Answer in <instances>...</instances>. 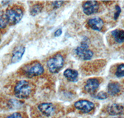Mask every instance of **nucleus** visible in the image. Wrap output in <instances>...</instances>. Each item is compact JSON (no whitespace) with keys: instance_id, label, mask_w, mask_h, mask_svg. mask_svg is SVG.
Returning a JSON list of instances; mask_svg holds the SVG:
<instances>
[{"instance_id":"nucleus-13","label":"nucleus","mask_w":124,"mask_h":118,"mask_svg":"<svg viewBox=\"0 0 124 118\" xmlns=\"http://www.w3.org/2000/svg\"><path fill=\"white\" fill-rule=\"evenodd\" d=\"M25 49L23 45H19L16 47L13 51V55L11 57V62L13 63H17L23 58L25 52Z\"/></svg>"},{"instance_id":"nucleus-1","label":"nucleus","mask_w":124,"mask_h":118,"mask_svg":"<svg viewBox=\"0 0 124 118\" xmlns=\"http://www.w3.org/2000/svg\"><path fill=\"white\" fill-rule=\"evenodd\" d=\"M32 92V85L27 80H20L14 89V95L19 99L28 98Z\"/></svg>"},{"instance_id":"nucleus-6","label":"nucleus","mask_w":124,"mask_h":118,"mask_svg":"<svg viewBox=\"0 0 124 118\" xmlns=\"http://www.w3.org/2000/svg\"><path fill=\"white\" fill-rule=\"evenodd\" d=\"M99 9V4L96 1H87L83 4V11L86 15L90 16L97 13Z\"/></svg>"},{"instance_id":"nucleus-5","label":"nucleus","mask_w":124,"mask_h":118,"mask_svg":"<svg viewBox=\"0 0 124 118\" xmlns=\"http://www.w3.org/2000/svg\"><path fill=\"white\" fill-rule=\"evenodd\" d=\"M23 71L24 74L29 77H34L42 75L44 72V68L40 62H35L24 67Z\"/></svg>"},{"instance_id":"nucleus-21","label":"nucleus","mask_w":124,"mask_h":118,"mask_svg":"<svg viewBox=\"0 0 124 118\" xmlns=\"http://www.w3.org/2000/svg\"><path fill=\"white\" fill-rule=\"evenodd\" d=\"M6 118H24V117H23V115L21 112H16L9 115Z\"/></svg>"},{"instance_id":"nucleus-8","label":"nucleus","mask_w":124,"mask_h":118,"mask_svg":"<svg viewBox=\"0 0 124 118\" xmlns=\"http://www.w3.org/2000/svg\"><path fill=\"white\" fill-rule=\"evenodd\" d=\"M99 85H100L99 80L97 78H92L88 79L86 81L84 89H85V92L87 93L93 94L97 91Z\"/></svg>"},{"instance_id":"nucleus-17","label":"nucleus","mask_w":124,"mask_h":118,"mask_svg":"<svg viewBox=\"0 0 124 118\" xmlns=\"http://www.w3.org/2000/svg\"><path fill=\"white\" fill-rule=\"evenodd\" d=\"M116 76L117 78H122L124 76V63H121L118 65L116 71Z\"/></svg>"},{"instance_id":"nucleus-12","label":"nucleus","mask_w":124,"mask_h":118,"mask_svg":"<svg viewBox=\"0 0 124 118\" xmlns=\"http://www.w3.org/2000/svg\"><path fill=\"white\" fill-rule=\"evenodd\" d=\"M122 91V86L118 82H110L107 85V93L110 96H114L120 94Z\"/></svg>"},{"instance_id":"nucleus-24","label":"nucleus","mask_w":124,"mask_h":118,"mask_svg":"<svg viewBox=\"0 0 124 118\" xmlns=\"http://www.w3.org/2000/svg\"><path fill=\"white\" fill-rule=\"evenodd\" d=\"M62 29H57L55 32V33H54V35H55V37H59L62 35Z\"/></svg>"},{"instance_id":"nucleus-20","label":"nucleus","mask_w":124,"mask_h":118,"mask_svg":"<svg viewBox=\"0 0 124 118\" xmlns=\"http://www.w3.org/2000/svg\"><path fill=\"white\" fill-rule=\"evenodd\" d=\"M108 97V95H107V93H106L104 92H101L99 93H97L96 96V98L98 99V100H106Z\"/></svg>"},{"instance_id":"nucleus-11","label":"nucleus","mask_w":124,"mask_h":118,"mask_svg":"<svg viewBox=\"0 0 124 118\" xmlns=\"http://www.w3.org/2000/svg\"><path fill=\"white\" fill-rule=\"evenodd\" d=\"M104 21L100 17H93L87 21V25L91 29L96 31H101L104 26Z\"/></svg>"},{"instance_id":"nucleus-19","label":"nucleus","mask_w":124,"mask_h":118,"mask_svg":"<svg viewBox=\"0 0 124 118\" xmlns=\"http://www.w3.org/2000/svg\"><path fill=\"white\" fill-rule=\"evenodd\" d=\"M22 102L21 101H17L15 100H11L9 102L10 104V107L11 108H17L18 107L21 106L22 104Z\"/></svg>"},{"instance_id":"nucleus-22","label":"nucleus","mask_w":124,"mask_h":118,"mask_svg":"<svg viewBox=\"0 0 124 118\" xmlns=\"http://www.w3.org/2000/svg\"><path fill=\"white\" fill-rule=\"evenodd\" d=\"M120 13H121V8L118 5H116V12L114 15V19L115 20H117L119 16H120Z\"/></svg>"},{"instance_id":"nucleus-16","label":"nucleus","mask_w":124,"mask_h":118,"mask_svg":"<svg viewBox=\"0 0 124 118\" xmlns=\"http://www.w3.org/2000/svg\"><path fill=\"white\" fill-rule=\"evenodd\" d=\"M43 6L42 4H36L33 5L31 7V9H30V14L32 16H35L37 15L39 13H41V11H42Z\"/></svg>"},{"instance_id":"nucleus-14","label":"nucleus","mask_w":124,"mask_h":118,"mask_svg":"<svg viewBox=\"0 0 124 118\" xmlns=\"http://www.w3.org/2000/svg\"><path fill=\"white\" fill-rule=\"evenodd\" d=\"M63 75L69 82H76L78 80V72L73 69L68 68L65 70Z\"/></svg>"},{"instance_id":"nucleus-15","label":"nucleus","mask_w":124,"mask_h":118,"mask_svg":"<svg viewBox=\"0 0 124 118\" xmlns=\"http://www.w3.org/2000/svg\"><path fill=\"white\" fill-rule=\"evenodd\" d=\"M111 34L117 44L124 43V30L117 29L112 31Z\"/></svg>"},{"instance_id":"nucleus-23","label":"nucleus","mask_w":124,"mask_h":118,"mask_svg":"<svg viewBox=\"0 0 124 118\" xmlns=\"http://www.w3.org/2000/svg\"><path fill=\"white\" fill-rule=\"evenodd\" d=\"M63 1H55L52 2V6L55 9L59 8L63 4Z\"/></svg>"},{"instance_id":"nucleus-25","label":"nucleus","mask_w":124,"mask_h":118,"mask_svg":"<svg viewBox=\"0 0 124 118\" xmlns=\"http://www.w3.org/2000/svg\"><path fill=\"white\" fill-rule=\"evenodd\" d=\"M122 118V117H118V118Z\"/></svg>"},{"instance_id":"nucleus-2","label":"nucleus","mask_w":124,"mask_h":118,"mask_svg":"<svg viewBox=\"0 0 124 118\" xmlns=\"http://www.w3.org/2000/svg\"><path fill=\"white\" fill-rule=\"evenodd\" d=\"M89 40L87 37L83 38L80 45L75 49V52L78 57L84 60H89L93 57L94 53L89 49Z\"/></svg>"},{"instance_id":"nucleus-18","label":"nucleus","mask_w":124,"mask_h":118,"mask_svg":"<svg viewBox=\"0 0 124 118\" xmlns=\"http://www.w3.org/2000/svg\"><path fill=\"white\" fill-rule=\"evenodd\" d=\"M8 24V21L6 19L5 13H0V29L5 28Z\"/></svg>"},{"instance_id":"nucleus-4","label":"nucleus","mask_w":124,"mask_h":118,"mask_svg":"<svg viewBox=\"0 0 124 118\" xmlns=\"http://www.w3.org/2000/svg\"><path fill=\"white\" fill-rule=\"evenodd\" d=\"M65 63V59L61 53H56L50 58L46 63L48 70L52 73H56L62 70Z\"/></svg>"},{"instance_id":"nucleus-7","label":"nucleus","mask_w":124,"mask_h":118,"mask_svg":"<svg viewBox=\"0 0 124 118\" xmlns=\"http://www.w3.org/2000/svg\"><path fill=\"white\" fill-rule=\"evenodd\" d=\"M74 106L77 110L85 113H88L94 109V104L90 101L81 100L75 102Z\"/></svg>"},{"instance_id":"nucleus-3","label":"nucleus","mask_w":124,"mask_h":118,"mask_svg":"<svg viewBox=\"0 0 124 118\" xmlns=\"http://www.w3.org/2000/svg\"><path fill=\"white\" fill-rule=\"evenodd\" d=\"M8 23L11 25H15L21 21L24 16L23 9L19 6H13L6 10L5 13Z\"/></svg>"},{"instance_id":"nucleus-10","label":"nucleus","mask_w":124,"mask_h":118,"mask_svg":"<svg viewBox=\"0 0 124 118\" xmlns=\"http://www.w3.org/2000/svg\"><path fill=\"white\" fill-rule=\"evenodd\" d=\"M107 112L110 116H118L124 113V106L122 104L114 103L108 106Z\"/></svg>"},{"instance_id":"nucleus-26","label":"nucleus","mask_w":124,"mask_h":118,"mask_svg":"<svg viewBox=\"0 0 124 118\" xmlns=\"http://www.w3.org/2000/svg\"><path fill=\"white\" fill-rule=\"evenodd\" d=\"M0 41H1V40H0Z\"/></svg>"},{"instance_id":"nucleus-9","label":"nucleus","mask_w":124,"mask_h":118,"mask_svg":"<svg viewBox=\"0 0 124 118\" xmlns=\"http://www.w3.org/2000/svg\"><path fill=\"white\" fill-rule=\"evenodd\" d=\"M38 110L44 116L46 117H50L52 116L55 112V107L52 103H43L39 104Z\"/></svg>"}]
</instances>
